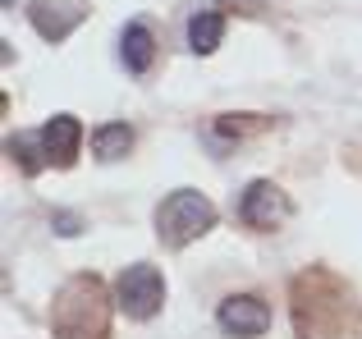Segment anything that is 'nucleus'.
I'll use <instances>...</instances> for the list:
<instances>
[{
	"mask_svg": "<svg viewBox=\"0 0 362 339\" xmlns=\"http://www.w3.org/2000/svg\"><path fill=\"white\" fill-rule=\"evenodd\" d=\"M5 152L23 165V174H37L42 165H51V161H46V147H42V133H14L5 143Z\"/></svg>",
	"mask_w": 362,
	"mask_h": 339,
	"instance_id": "nucleus-12",
	"label": "nucleus"
},
{
	"mask_svg": "<svg viewBox=\"0 0 362 339\" xmlns=\"http://www.w3.org/2000/svg\"><path fill=\"white\" fill-rule=\"evenodd\" d=\"M110 294L101 275H69L51 303L55 339H110Z\"/></svg>",
	"mask_w": 362,
	"mask_h": 339,
	"instance_id": "nucleus-2",
	"label": "nucleus"
},
{
	"mask_svg": "<svg viewBox=\"0 0 362 339\" xmlns=\"http://www.w3.org/2000/svg\"><path fill=\"white\" fill-rule=\"evenodd\" d=\"M293 331L298 339H358L362 335V303L354 285L326 266H308L289 285Z\"/></svg>",
	"mask_w": 362,
	"mask_h": 339,
	"instance_id": "nucleus-1",
	"label": "nucleus"
},
{
	"mask_svg": "<svg viewBox=\"0 0 362 339\" xmlns=\"http://www.w3.org/2000/svg\"><path fill=\"white\" fill-rule=\"evenodd\" d=\"M133 152V129L129 124H97L92 129V156L97 161H124Z\"/></svg>",
	"mask_w": 362,
	"mask_h": 339,
	"instance_id": "nucleus-11",
	"label": "nucleus"
},
{
	"mask_svg": "<svg viewBox=\"0 0 362 339\" xmlns=\"http://www.w3.org/2000/svg\"><path fill=\"white\" fill-rule=\"evenodd\" d=\"M28 18H33L37 37L64 42V37L88 18V5H78V0H33V5H28Z\"/></svg>",
	"mask_w": 362,
	"mask_h": 339,
	"instance_id": "nucleus-7",
	"label": "nucleus"
},
{
	"mask_svg": "<svg viewBox=\"0 0 362 339\" xmlns=\"http://www.w3.org/2000/svg\"><path fill=\"white\" fill-rule=\"evenodd\" d=\"M119 60L129 73H147L151 60H156V37H151V28L142 23V18H133L129 28L119 32Z\"/></svg>",
	"mask_w": 362,
	"mask_h": 339,
	"instance_id": "nucleus-9",
	"label": "nucleus"
},
{
	"mask_svg": "<svg viewBox=\"0 0 362 339\" xmlns=\"http://www.w3.org/2000/svg\"><path fill=\"white\" fill-rule=\"evenodd\" d=\"M271 124L266 115H221L216 119V129L221 133H230V138H247V133H262V129Z\"/></svg>",
	"mask_w": 362,
	"mask_h": 339,
	"instance_id": "nucleus-13",
	"label": "nucleus"
},
{
	"mask_svg": "<svg viewBox=\"0 0 362 339\" xmlns=\"http://www.w3.org/2000/svg\"><path fill=\"white\" fill-rule=\"evenodd\" d=\"M165 303V275L151 261H133L124 266V275L115 280V307L133 321H151Z\"/></svg>",
	"mask_w": 362,
	"mask_h": 339,
	"instance_id": "nucleus-4",
	"label": "nucleus"
},
{
	"mask_svg": "<svg viewBox=\"0 0 362 339\" xmlns=\"http://www.w3.org/2000/svg\"><path fill=\"white\" fill-rule=\"evenodd\" d=\"M216 326H221L230 339H257L271 331V307L257 294H230L221 307H216Z\"/></svg>",
	"mask_w": 362,
	"mask_h": 339,
	"instance_id": "nucleus-6",
	"label": "nucleus"
},
{
	"mask_svg": "<svg viewBox=\"0 0 362 339\" xmlns=\"http://www.w3.org/2000/svg\"><path fill=\"white\" fill-rule=\"evenodd\" d=\"M289 197H284V188L280 184H271V179H252V184L243 188V197H239V220L243 225H252V230H280L284 220H289Z\"/></svg>",
	"mask_w": 362,
	"mask_h": 339,
	"instance_id": "nucleus-5",
	"label": "nucleus"
},
{
	"mask_svg": "<svg viewBox=\"0 0 362 339\" xmlns=\"http://www.w3.org/2000/svg\"><path fill=\"white\" fill-rule=\"evenodd\" d=\"M225 42V14L221 9H197L188 18V51L193 55H211Z\"/></svg>",
	"mask_w": 362,
	"mask_h": 339,
	"instance_id": "nucleus-10",
	"label": "nucleus"
},
{
	"mask_svg": "<svg viewBox=\"0 0 362 339\" xmlns=\"http://www.w3.org/2000/svg\"><path fill=\"white\" fill-rule=\"evenodd\" d=\"M216 225V206L197 188H175L165 202L156 206V239L165 248H188L193 239H202Z\"/></svg>",
	"mask_w": 362,
	"mask_h": 339,
	"instance_id": "nucleus-3",
	"label": "nucleus"
},
{
	"mask_svg": "<svg viewBox=\"0 0 362 339\" xmlns=\"http://www.w3.org/2000/svg\"><path fill=\"white\" fill-rule=\"evenodd\" d=\"M42 147H46V161L51 165H74V156H78V147H83V124L74 115H51L42 129Z\"/></svg>",
	"mask_w": 362,
	"mask_h": 339,
	"instance_id": "nucleus-8",
	"label": "nucleus"
},
{
	"mask_svg": "<svg viewBox=\"0 0 362 339\" xmlns=\"http://www.w3.org/2000/svg\"><path fill=\"white\" fill-rule=\"evenodd\" d=\"M51 225H55V230L64 234V239H74V234L83 230V220H78V215H74V211H55V215H51Z\"/></svg>",
	"mask_w": 362,
	"mask_h": 339,
	"instance_id": "nucleus-14",
	"label": "nucleus"
}]
</instances>
